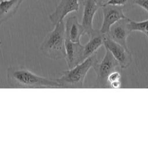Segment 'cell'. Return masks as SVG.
I'll list each match as a JSON object with an SVG mask.
<instances>
[{
	"instance_id": "obj_1",
	"label": "cell",
	"mask_w": 148,
	"mask_h": 148,
	"mask_svg": "<svg viewBox=\"0 0 148 148\" xmlns=\"http://www.w3.org/2000/svg\"><path fill=\"white\" fill-rule=\"evenodd\" d=\"M7 75L10 82L24 87L61 88L56 79L38 76L22 67L9 68Z\"/></svg>"
},
{
	"instance_id": "obj_2",
	"label": "cell",
	"mask_w": 148,
	"mask_h": 148,
	"mask_svg": "<svg viewBox=\"0 0 148 148\" xmlns=\"http://www.w3.org/2000/svg\"><path fill=\"white\" fill-rule=\"evenodd\" d=\"M98 61L95 53L74 67L64 71L61 76L56 80L61 88H82L88 72Z\"/></svg>"
},
{
	"instance_id": "obj_3",
	"label": "cell",
	"mask_w": 148,
	"mask_h": 148,
	"mask_svg": "<svg viewBox=\"0 0 148 148\" xmlns=\"http://www.w3.org/2000/svg\"><path fill=\"white\" fill-rule=\"evenodd\" d=\"M54 25L44 38L40 49L46 57L57 60L65 57V23L62 20Z\"/></svg>"
},
{
	"instance_id": "obj_4",
	"label": "cell",
	"mask_w": 148,
	"mask_h": 148,
	"mask_svg": "<svg viewBox=\"0 0 148 148\" xmlns=\"http://www.w3.org/2000/svg\"><path fill=\"white\" fill-rule=\"evenodd\" d=\"M119 67V64L109 50L106 49L105 54L102 60L95 64L92 67L96 73L95 87H110L108 83V77L114 70Z\"/></svg>"
},
{
	"instance_id": "obj_5",
	"label": "cell",
	"mask_w": 148,
	"mask_h": 148,
	"mask_svg": "<svg viewBox=\"0 0 148 148\" xmlns=\"http://www.w3.org/2000/svg\"><path fill=\"white\" fill-rule=\"evenodd\" d=\"M101 8L103 13V20L99 31L103 34H108L111 26L115 23L127 17L124 13L123 6L102 4Z\"/></svg>"
},
{
	"instance_id": "obj_6",
	"label": "cell",
	"mask_w": 148,
	"mask_h": 148,
	"mask_svg": "<svg viewBox=\"0 0 148 148\" xmlns=\"http://www.w3.org/2000/svg\"><path fill=\"white\" fill-rule=\"evenodd\" d=\"M103 45L116 60L121 69L127 68L132 62V53L123 46L110 39L106 34Z\"/></svg>"
},
{
	"instance_id": "obj_7",
	"label": "cell",
	"mask_w": 148,
	"mask_h": 148,
	"mask_svg": "<svg viewBox=\"0 0 148 148\" xmlns=\"http://www.w3.org/2000/svg\"><path fill=\"white\" fill-rule=\"evenodd\" d=\"M79 9V0H60L54 11L49 18L53 25L64 20V18L70 13L77 12Z\"/></svg>"
},
{
	"instance_id": "obj_8",
	"label": "cell",
	"mask_w": 148,
	"mask_h": 148,
	"mask_svg": "<svg viewBox=\"0 0 148 148\" xmlns=\"http://www.w3.org/2000/svg\"><path fill=\"white\" fill-rule=\"evenodd\" d=\"M128 21L129 18L127 17L119 20L111 26L109 32L107 34L110 39L127 49H128L127 39L131 33L128 27Z\"/></svg>"
},
{
	"instance_id": "obj_9",
	"label": "cell",
	"mask_w": 148,
	"mask_h": 148,
	"mask_svg": "<svg viewBox=\"0 0 148 148\" xmlns=\"http://www.w3.org/2000/svg\"><path fill=\"white\" fill-rule=\"evenodd\" d=\"M83 45L79 43L72 42L65 38L64 58L69 69L83 61Z\"/></svg>"
},
{
	"instance_id": "obj_10",
	"label": "cell",
	"mask_w": 148,
	"mask_h": 148,
	"mask_svg": "<svg viewBox=\"0 0 148 148\" xmlns=\"http://www.w3.org/2000/svg\"><path fill=\"white\" fill-rule=\"evenodd\" d=\"M101 5L95 0H85L81 24L84 29V34L88 35L94 29L92 22L94 16Z\"/></svg>"
},
{
	"instance_id": "obj_11",
	"label": "cell",
	"mask_w": 148,
	"mask_h": 148,
	"mask_svg": "<svg viewBox=\"0 0 148 148\" xmlns=\"http://www.w3.org/2000/svg\"><path fill=\"white\" fill-rule=\"evenodd\" d=\"M106 35L101 32L99 29H94L88 35V41L83 45V61L92 54L97 53L98 49L103 45Z\"/></svg>"
},
{
	"instance_id": "obj_12",
	"label": "cell",
	"mask_w": 148,
	"mask_h": 148,
	"mask_svg": "<svg viewBox=\"0 0 148 148\" xmlns=\"http://www.w3.org/2000/svg\"><path fill=\"white\" fill-rule=\"evenodd\" d=\"M84 34V29L76 16L69 17L65 24V38L75 43H79Z\"/></svg>"
},
{
	"instance_id": "obj_13",
	"label": "cell",
	"mask_w": 148,
	"mask_h": 148,
	"mask_svg": "<svg viewBox=\"0 0 148 148\" xmlns=\"http://www.w3.org/2000/svg\"><path fill=\"white\" fill-rule=\"evenodd\" d=\"M23 0H2L0 1V26L14 16Z\"/></svg>"
},
{
	"instance_id": "obj_14",
	"label": "cell",
	"mask_w": 148,
	"mask_h": 148,
	"mask_svg": "<svg viewBox=\"0 0 148 148\" xmlns=\"http://www.w3.org/2000/svg\"><path fill=\"white\" fill-rule=\"evenodd\" d=\"M128 27L131 32L139 31L146 35L148 34V18L141 21H135L129 18Z\"/></svg>"
},
{
	"instance_id": "obj_15",
	"label": "cell",
	"mask_w": 148,
	"mask_h": 148,
	"mask_svg": "<svg viewBox=\"0 0 148 148\" xmlns=\"http://www.w3.org/2000/svg\"><path fill=\"white\" fill-rule=\"evenodd\" d=\"M133 1L134 0H108L107 2H104L102 4L121 6H123L124 8L127 6L133 5Z\"/></svg>"
},
{
	"instance_id": "obj_16",
	"label": "cell",
	"mask_w": 148,
	"mask_h": 148,
	"mask_svg": "<svg viewBox=\"0 0 148 148\" xmlns=\"http://www.w3.org/2000/svg\"><path fill=\"white\" fill-rule=\"evenodd\" d=\"M121 74L117 69L114 70L112 73H110L108 77V83L109 85V87H110V84L115 82L121 80Z\"/></svg>"
},
{
	"instance_id": "obj_17",
	"label": "cell",
	"mask_w": 148,
	"mask_h": 148,
	"mask_svg": "<svg viewBox=\"0 0 148 148\" xmlns=\"http://www.w3.org/2000/svg\"><path fill=\"white\" fill-rule=\"evenodd\" d=\"M133 3L143 8L148 13V0H134Z\"/></svg>"
},
{
	"instance_id": "obj_18",
	"label": "cell",
	"mask_w": 148,
	"mask_h": 148,
	"mask_svg": "<svg viewBox=\"0 0 148 148\" xmlns=\"http://www.w3.org/2000/svg\"><path fill=\"white\" fill-rule=\"evenodd\" d=\"M121 86V80L113 82L111 84H110V88H120Z\"/></svg>"
},
{
	"instance_id": "obj_19",
	"label": "cell",
	"mask_w": 148,
	"mask_h": 148,
	"mask_svg": "<svg viewBox=\"0 0 148 148\" xmlns=\"http://www.w3.org/2000/svg\"><path fill=\"white\" fill-rule=\"evenodd\" d=\"M98 3H99V4H100L101 5L102 4V3H104V1H105V0H95Z\"/></svg>"
},
{
	"instance_id": "obj_20",
	"label": "cell",
	"mask_w": 148,
	"mask_h": 148,
	"mask_svg": "<svg viewBox=\"0 0 148 148\" xmlns=\"http://www.w3.org/2000/svg\"><path fill=\"white\" fill-rule=\"evenodd\" d=\"M145 35L146 36V37H147V39H148V34H146V35Z\"/></svg>"
},
{
	"instance_id": "obj_21",
	"label": "cell",
	"mask_w": 148,
	"mask_h": 148,
	"mask_svg": "<svg viewBox=\"0 0 148 148\" xmlns=\"http://www.w3.org/2000/svg\"><path fill=\"white\" fill-rule=\"evenodd\" d=\"M2 1V0H0V1Z\"/></svg>"
}]
</instances>
